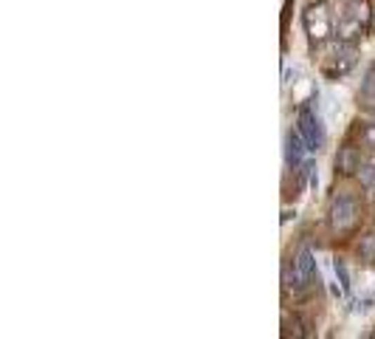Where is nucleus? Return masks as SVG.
I'll return each mask as SVG.
<instances>
[{
  "instance_id": "f257e3e1",
  "label": "nucleus",
  "mask_w": 375,
  "mask_h": 339,
  "mask_svg": "<svg viewBox=\"0 0 375 339\" xmlns=\"http://www.w3.org/2000/svg\"><path fill=\"white\" fill-rule=\"evenodd\" d=\"M355 215H358V204L353 196L341 193L336 201H333V224L336 229H350L355 224Z\"/></svg>"
},
{
  "instance_id": "f03ea898",
  "label": "nucleus",
  "mask_w": 375,
  "mask_h": 339,
  "mask_svg": "<svg viewBox=\"0 0 375 339\" xmlns=\"http://www.w3.org/2000/svg\"><path fill=\"white\" fill-rule=\"evenodd\" d=\"M299 133H302V139H305L308 150H319V147H322V141H324L322 124H319V119H316L310 110H302V113H299Z\"/></svg>"
},
{
  "instance_id": "7ed1b4c3",
  "label": "nucleus",
  "mask_w": 375,
  "mask_h": 339,
  "mask_svg": "<svg viewBox=\"0 0 375 339\" xmlns=\"http://www.w3.org/2000/svg\"><path fill=\"white\" fill-rule=\"evenodd\" d=\"M313 271H316V260H313V255H310V249H302L296 257H294V286L296 288H302V286H308L310 280H313Z\"/></svg>"
},
{
  "instance_id": "20e7f679",
  "label": "nucleus",
  "mask_w": 375,
  "mask_h": 339,
  "mask_svg": "<svg viewBox=\"0 0 375 339\" xmlns=\"http://www.w3.org/2000/svg\"><path fill=\"white\" fill-rule=\"evenodd\" d=\"M291 150H288V158H291V164H299V158H302V133H296V136H291Z\"/></svg>"
},
{
  "instance_id": "39448f33",
  "label": "nucleus",
  "mask_w": 375,
  "mask_h": 339,
  "mask_svg": "<svg viewBox=\"0 0 375 339\" xmlns=\"http://www.w3.org/2000/svg\"><path fill=\"white\" fill-rule=\"evenodd\" d=\"M338 167L344 170V173H353V170H358V158H355V153H353V150H344L341 158H338Z\"/></svg>"
},
{
  "instance_id": "423d86ee",
  "label": "nucleus",
  "mask_w": 375,
  "mask_h": 339,
  "mask_svg": "<svg viewBox=\"0 0 375 339\" xmlns=\"http://www.w3.org/2000/svg\"><path fill=\"white\" fill-rule=\"evenodd\" d=\"M358 252H361L364 260H372V257H375V238H367V241L358 246Z\"/></svg>"
}]
</instances>
